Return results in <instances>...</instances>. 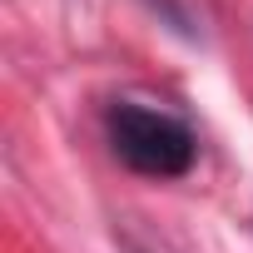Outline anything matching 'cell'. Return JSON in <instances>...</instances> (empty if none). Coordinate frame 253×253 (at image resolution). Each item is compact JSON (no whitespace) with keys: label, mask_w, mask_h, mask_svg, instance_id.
Returning a JSON list of instances; mask_svg holds the SVG:
<instances>
[{"label":"cell","mask_w":253,"mask_h":253,"mask_svg":"<svg viewBox=\"0 0 253 253\" xmlns=\"http://www.w3.org/2000/svg\"><path fill=\"white\" fill-rule=\"evenodd\" d=\"M104 124H109L114 154L129 164L134 174L179 179V174L194 169L199 144H194V129H189L184 119H174V114H164V109H149V104H139V99H119V104H109Z\"/></svg>","instance_id":"cell-1"}]
</instances>
